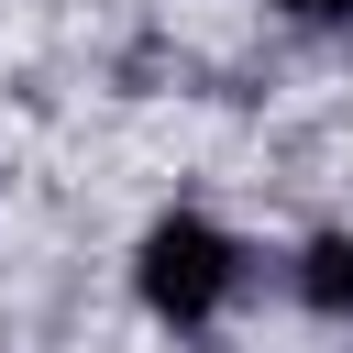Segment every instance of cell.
I'll list each match as a JSON object with an SVG mask.
<instances>
[{
	"label": "cell",
	"mask_w": 353,
	"mask_h": 353,
	"mask_svg": "<svg viewBox=\"0 0 353 353\" xmlns=\"http://www.w3.org/2000/svg\"><path fill=\"white\" fill-rule=\"evenodd\" d=\"M309 298L320 309H353V243H320L309 254Z\"/></svg>",
	"instance_id": "obj_2"
},
{
	"label": "cell",
	"mask_w": 353,
	"mask_h": 353,
	"mask_svg": "<svg viewBox=\"0 0 353 353\" xmlns=\"http://www.w3.org/2000/svg\"><path fill=\"white\" fill-rule=\"evenodd\" d=\"M287 11H353V0H287Z\"/></svg>",
	"instance_id": "obj_3"
},
{
	"label": "cell",
	"mask_w": 353,
	"mask_h": 353,
	"mask_svg": "<svg viewBox=\"0 0 353 353\" xmlns=\"http://www.w3.org/2000/svg\"><path fill=\"white\" fill-rule=\"evenodd\" d=\"M221 287H232V254H221L210 221H165V232L143 243V298H154L165 320H199Z\"/></svg>",
	"instance_id": "obj_1"
}]
</instances>
